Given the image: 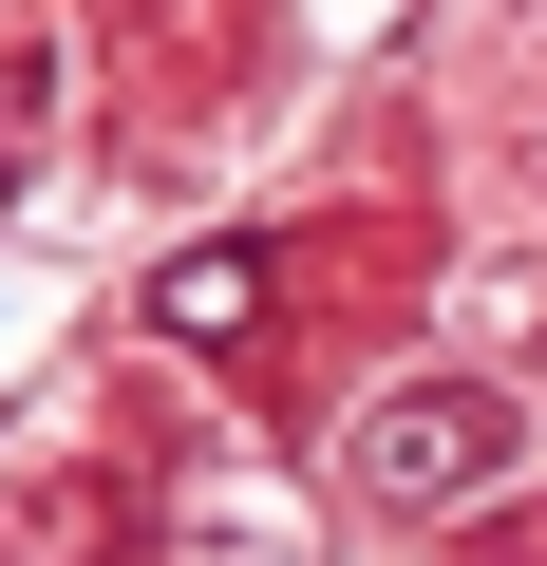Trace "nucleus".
I'll return each instance as SVG.
<instances>
[{"label": "nucleus", "instance_id": "nucleus-1", "mask_svg": "<svg viewBox=\"0 0 547 566\" xmlns=\"http://www.w3.org/2000/svg\"><path fill=\"white\" fill-rule=\"evenodd\" d=\"M472 472H509V397H378V416H359V491L453 510Z\"/></svg>", "mask_w": 547, "mask_h": 566}, {"label": "nucleus", "instance_id": "nucleus-2", "mask_svg": "<svg viewBox=\"0 0 547 566\" xmlns=\"http://www.w3.org/2000/svg\"><path fill=\"white\" fill-rule=\"evenodd\" d=\"M264 322V245H208V264H170V340H245Z\"/></svg>", "mask_w": 547, "mask_h": 566}]
</instances>
